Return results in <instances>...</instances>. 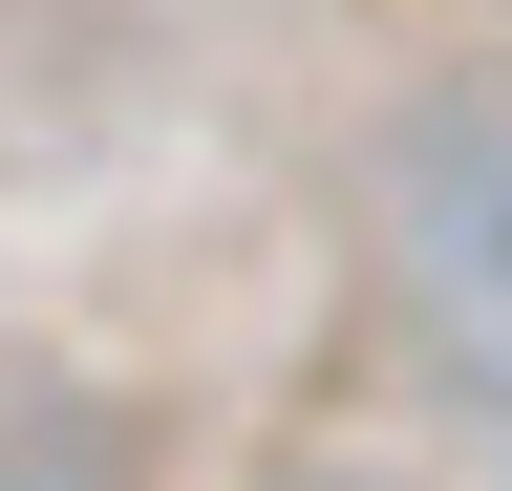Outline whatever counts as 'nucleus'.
Instances as JSON below:
<instances>
[{
    "label": "nucleus",
    "instance_id": "nucleus-1",
    "mask_svg": "<svg viewBox=\"0 0 512 491\" xmlns=\"http://www.w3.org/2000/svg\"><path fill=\"white\" fill-rule=\"evenodd\" d=\"M320 491H342V470H320Z\"/></svg>",
    "mask_w": 512,
    "mask_h": 491
}]
</instances>
